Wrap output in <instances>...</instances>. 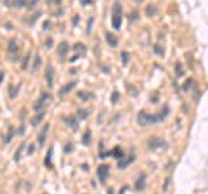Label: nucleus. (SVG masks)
<instances>
[{
	"mask_svg": "<svg viewBox=\"0 0 208 194\" xmlns=\"http://www.w3.org/2000/svg\"><path fill=\"white\" fill-rule=\"evenodd\" d=\"M109 175V166L108 165H101V166H97V177H99L101 182H104L106 179H108Z\"/></svg>",
	"mask_w": 208,
	"mask_h": 194,
	"instance_id": "39448f33",
	"label": "nucleus"
},
{
	"mask_svg": "<svg viewBox=\"0 0 208 194\" xmlns=\"http://www.w3.org/2000/svg\"><path fill=\"white\" fill-rule=\"evenodd\" d=\"M154 52H156L158 56H163V54H165V51H163V47H161V45H154Z\"/></svg>",
	"mask_w": 208,
	"mask_h": 194,
	"instance_id": "c85d7f7f",
	"label": "nucleus"
},
{
	"mask_svg": "<svg viewBox=\"0 0 208 194\" xmlns=\"http://www.w3.org/2000/svg\"><path fill=\"white\" fill-rule=\"evenodd\" d=\"M118 101H120V94L118 92H113V94H111V102H113V104H116Z\"/></svg>",
	"mask_w": 208,
	"mask_h": 194,
	"instance_id": "cd10ccee",
	"label": "nucleus"
},
{
	"mask_svg": "<svg viewBox=\"0 0 208 194\" xmlns=\"http://www.w3.org/2000/svg\"><path fill=\"white\" fill-rule=\"evenodd\" d=\"M148 146L149 149H159V147H167V144L163 139H159V137H151L148 141Z\"/></svg>",
	"mask_w": 208,
	"mask_h": 194,
	"instance_id": "20e7f679",
	"label": "nucleus"
},
{
	"mask_svg": "<svg viewBox=\"0 0 208 194\" xmlns=\"http://www.w3.org/2000/svg\"><path fill=\"white\" fill-rule=\"evenodd\" d=\"M62 122L66 123L71 130H75V128L78 127V118H76V116H64V118H62Z\"/></svg>",
	"mask_w": 208,
	"mask_h": 194,
	"instance_id": "423d86ee",
	"label": "nucleus"
},
{
	"mask_svg": "<svg viewBox=\"0 0 208 194\" xmlns=\"http://www.w3.org/2000/svg\"><path fill=\"white\" fill-rule=\"evenodd\" d=\"M18 49H19L18 42H16V40H10V42H9V45H7V51H9L10 54H16V52H18Z\"/></svg>",
	"mask_w": 208,
	"mask_h": 194,
	"instance_id": "2eb2a0df",
	"label": "nucleus"
},
{
	"mask_svg": "<svg viewBox=\"0 0 208 194\" xmlns=\"http://www.w3.org/2000/svg\"><path fill=\"white\" fill-rule=\"evenodd\" d=\"M175 73H177V76H182V75H184V68H182V64H180V62L175 64Z\"/></svg>",
	"mask_w": 208,
	"mask_h": 194,
	"instance_id": "b1692460",
	"label": "nucleus"
},
{
	"mask_svg": "<svg viewBox=\"0 0 208 194\" xmlns=\"http://www.w3.org/2000/svg\"><path fill=\"white\" fill-rule=\"evenodd\" d=\"M21 151H23V147H19V149H18V153H16V156H14V160H16V161L21 158Z\"/></svg>",
	"mask_w": 208,
	"mask_h": 194,
	"instance_id": "72a5a7b5",
	"label": "nucleus"
},
{
	"mask_svg": "<svg viewBox=\"0 0 208 194\" xmlns=\"http://www.w3.org/2000/svg\"><path fill=\"white\" fill-rule=\"evenodd\" d=\"M129 19H130V21H134V23H135V21L139 19V14H137V12H130Z\"/></svg>",
	"mask_w": 208,
	"mask_h": 194,
	"instance_id": "c756f323",
	"label": "nucleus"
},
{
	"mask_svg": "<svg viewBox=\"0 0 208 194\" xmlns=\"http://www.w3.org/2000/svg\"><path fill=\"white\" fill-rule=\"evenodd\" d=\"M68 51H69V45L66 43V42H62V43L59 45V49H57L59 56H66V54H68Z\"/></svg>",
	"mask_w": 208,
	"mask_h": 194,
	"instance_id": "dca6fc26",
	"label": "nucleus"
},
{
	"mask_svg": "<svg viewBox=\"0 0 208 194\" xmlns=\"http://www.w3.org/2000/svg\"><path fill=\"white\" fill-rule=\"evenodd\" d=\"M76 95H78V99H82V101H90V99H94V94L87 92V90H80Z\"/></svg>",
	"mask_w": 208,
	"mask_h": 194,
	"instance_id": "ddd939ff",
	"label": "nucleus"
},
{
	"mask_svg": "<svg viewBox=\"0 0 208 194\" xmlns=\"http://www.w3.org/2000/svg\"><path fill=\"white\" fill-rule=\"evenodd\" d=\"M134 187H135V191H142V189L146 187V175L144 174L140 175L137 180H135V185H134Z\"/></svg>",
	"mask_w": 208,
	"mask_h": 194,
	"instance_id": "1a4fd4ad",
	"label": "nucleus"
},
{
	"mask_svg": "<svg viewBox=\"0 0 208 194\" xmlns=\"http://www.w3.org/2000/svg\"><path fill=\"white\" fill-rule=\"evenodd\" d=\"M87 116H89V111H87V109H80V111H78V118H80V120H85Z\"/></svg>",
	"mask_w": 208,
	"mask_h": 194,
	"instance_id": "bb28decb",
	"label": "nucleus"
},
{
	"mask_svg": "<svg viewBox=\"0 0 208 194\" xmlns=\"http://www.w3.org/2000/svg\"><path fill=\"white\" fill-rule=\"evenodd\" d=\"M28 61H30V57H24V61H23V68H26V64H28Z\"/></svg>",
	"mask_w": 208,
	"mask_h": 194,
	"instance_id": "4c0bfd02",
	"label": "nucleus"
},
{
	"mask_svg": "<svg viewBox=\"0 0 208 194\" xmlns=\"http://www.w3.org/2000/svg\"><path fill=\"white\" fill-rule=\"evenodd\" d=\"M137 122L139 125H142V127H146V125H153V123H158V116L156 114H148L146 111H140L137 114Z\"/></svg>",
	"mask_w": 208,
	"mask_h": 194,
	"instance_id": "f257e3e1",
	"label": "nucleus"
},
{
	"mask_svg": "<svg viewBox=\"0 0 208 194\" xmlns=\"http://www.w3.org/2000/svg\"><path fill=\"white\" fill-rule=\"evenodd\" d=\"M108 194H115V189H113V187H109V189H108Z\"/></svg>",
	"mask_w": 208,
	"mask_h": 194,
	"instance_id": "58836bf2",
	"label": "nucleus"
},
{
	"mask_svg": "<svg viewBox=\"0 0 208 194\" xmlns=\"http://www.w3.org/2000/svg\"><path fill=\"white\" fill-rule=\"evenodd\" d=\"M12 135H14V128L10 127V128H9V133L5 135V141H4V142H5V144H9V142H10V139H12Z\"/></svg>",
	"mask_w": 208,
	"mask_h": 194,
	"instance_id": "a878e982",
	"label": "nucleus"
},
{
	"mask_svg": "<svg viewBox=\"0 0 208 194\" xmlns=\"http://www.w3.org/2000/svg\"><path fill=\"white\" fill-rule=\"evenodd\" d=\"M75 51L80 52L78 56H83V54H85V45H83V43H76V45H75Z\"/></svg>",
	"mask_w": 208,
	"mask_h": 194,
	"instance_id": "5701e85b",
	"label": "nucleus"
},
{
	"mask_svg": "<svg viewBox=\"0 0 208 194\" xmlns=\"http://www.w3.org/2000/svg\"><path fill=\"white\" fill-rule=\"evenodd\" d=\"M151 102H158V94H156V92L151 95Z\"/></svg>",
	"mask_w": 208,
	"mask_h": 194,
	"instance_id": "f704fd0d",
	"label": "nucleus"
},
{
	"mask_svg": "<svg viewBox=\"0 0 208 194\" xmlns=\"http://www.w3.org/2000/svg\"><path fill=\"white\" fill-rule=\"evenodd\" d=\"M47 132H49V125H43V128L38 133V146H43L45 144V135H47Z\"/></svg>",
	"mask_w": 208,
	"mask_h": 194,
	"instance_id": "9d476101",
	"label": "nucleus"
},
{
	"mask_svg": "<svg viewBox=\"0 0 208 194\" xmlns=\"http://www.w3.org/2000/svg\"><path fill=\"white\" fill-rule=\"evenodd\" d=\"M75 87H76V83H75V82H69L68 85H64V87H62V89L59 90V97H62V95H66L68 92H71Z\"/></svg>",
	"mask_w": 208,
	"mask_h": 194,
	"instance_id": "9b49d317",
	"label": "nucleus"
},
{
	"mask_svg": "<svg viewBox=\"0 0 208 194\" xmlns=\"http://www.w3.org/2000/svg\"><path fill=\"white\" fill-rule=\"evenodd\" d=\"M40 66H42V57H40V56H35V59H33V66H31V68H33V71H37Z\"/></svg>",
	"mask_w": 208,
	"mask_h": 194,
	"instance_id": "aec40b11",
	"label": "nucleus"
},
{
	"mask_svg": "<svg viewBox=\"0 0 208 194\" xmlns=\"http://www.w3.org/2000/svg\"><path fill=\"white\" fill-rule=\"evenodd\" d=\"M109 156L116 158V161H118V160H121V158H123V153H121V149H120V147H115V149L109 153Z\"/></svg>",
	"mask_w": 208,
	"mask_h": 194,
	"instance_id": "f3484780",
	"label": "nucleus"
},
{
	"mask_svg": "<svg viewBox=\"0 0 208 194\" xmlns=\"http://www.w3.org/2000/svg\"><path fill=\"white\" fill-rule=\"evenodd\" d=\"M45 80H47V83H49V87H52V83H54V68H52V66H49V68H47Z\"/></svg>",
	"mask_w": 208,
	"mask_h": 194,
	"instance_id": "f8f14e48",
	"label": "nucleus"
},
{
	"mask_svg": "<svg viewBox=\"0 0 208 194\" xmlns=\"http://www.w3.org/2000/svg\"><path fill=\"white\" fill-rule=\"evenodd\" d=\"M193 83H194V80H193V78H189V80H186V82H184V85H182V90H186V92H187L189 89L193 87Z\"/></svg>",
	"mask_w": 208,
	"mask_h": 194,
	"instance_id": "4be33fe9",
	"label": "nucleus"
},
{
	"mask_svg": "<svg viewBox=\"0 0 208 194\" xmlns=\"http://www.w3.org/2000/svg\"><path fill=\"white\" fill-rule=\"evenodd\" d=\"M111 23H113L115 30H120V26H121V4H118V2L113 5V19H111Z\"/></svg>",
	"mask_w": 208,
	"mask_h": 194,
	"instance_id": "f03ea898",
	"label": "nucleus"
},
{
	"mask_svg": "<svg viewBox=\"0 0 208 194\" xmlns=\"http://www.w3.org/2000/svg\"><path fill=\"white\" fill-rule=\"evenodd\" d=\"M52 47H54V40H52V38H49V40L45 42V49H52Z\"/></svg>",
	"mask_w": 208,
	"mask_h": 194,
	"instance_id": "2f4dec72",
	"label": "nucleus"
},
{
	"mask_svg": "<svg viewBox=\"0 0 208 194\" xmlns=\"http://www.w3.org/2000/svg\"><path fill=\"white\" fill-rule=\"evenodd\" d=\"M64 151H66V153H71V151H73V144H66Z\"/></svg>",
	"mask_w": 208,
	"mask_h": 194,
	"instance_id": "473e14b6",
	"label": "nucleus"
},
{
	"mask_svg": "<svg viewBox=\"0 0 208 194\" xmlns=\"http://www.w3.org/2000/svg\"><path fill=\"white\" fill-rule=\"evenodd\" d=\"M50 154H52V151H49V154H47V158H45V165H47V166H52V161H50V158H52V156H50Z\"/></svg>",
	"mask_w": 208,
	"mask_h": 194,
	"instance_id": "7c9ffc66",
	"label": "nucleus"
},
{
	"mask_svg": "<svg viewBox=\"0 0 208 194\" xmlns=\"http://www.w3.org/2000/svg\"><path fill=\"white\" fill-rule=\"evenodd\" d=\"M19 87L21 85H12L9 89V97L10 99H16V95H18V90H19Z\"/></svg>",
	"mask_w": 208,
	"mask_h": 194,
	"instance_id": "6ab92c4d",
	"label": "nucleus"
},
{
	"mask_svg": "<svg viewBox=\"0 0 208 194\" xmlns=\"http://www.w3.org/2000/svg\"><path fill=\"white\" fill-rule=\"evenodd\" d=\"M104 37H106V42H108L111 47H115V45L118 43V38H116L113 33H109V31H106V35H104Z\"/></svg>",
	"mask_w": 208,
	"mask_h": 194,
	"instance_id": "4468645a",
	"label": "nucleus"
},
{
	"mask_svg": "<svg viewBox=\"0 0 208 194\" xmlns=\"http://www.w3.org/2000/svg\"><path fill=\"white\" fill-rule=\"evenodd\" d=\"M33 151H35V144H31L30 147H28V154H33Z\"/></svg>",
	"mask_w": 208,
	"mask_h": 194,
	"instance_id": "c9c22d12",
	"label": "nucleus"
},
{
	"mask_svg": "<svg viewBox=\"0 0 208 194\" xmlns=\"http://www.w3.org/2000/svg\"><path fill=\"white\" fill-rule=\"evenodd\" d=\"M129 61H130V54L129 52H121V62L123 64H129Z\"/></svg>",
	"mask_w": 208,
	"mask_h": 194,
	"instance_id": "393cba45",
	"label": "nucleus"
},
{
	"mask_svg": "<svg viewBox=\"0 0 208 194\" xmlns=\"http://www.w3.org/2000/svg\"><path fill=\"white\" fill-rule=\"evenodd\" d=\"M43 118H45V111H40V113H37L35 116H31L30 123L33 125V127H37V125H38V123L42 122V120H43Z\"/></svg>",
	"mask_w": 208,
	"mask_h": 194,
	"instance_id": "6e6552de",
	"label": "nucleus"
},
{
	"mask_svg": "<svg viewBox=\"0 0 208 194\" xmlns=\"http://www.w3.org/2000/svg\"><path fill=\"white\" fill-rule=\"evenodd\" d=\"M135 160V156L134 154H130V156H127V158H121V160H118V168H127V165H130L132 161Z\"/></svg>",
	"mask_w": 208,
	"mask_h": 194,
	"instance_id": "0eeeda50",
	"label": "nucleus"
},
{
	"mask_svg": "<svg viewBox=\"0 0 208 194\" xmlns=\"http://www.w3.org/2000/svg\"><path fill=\"white\" fill-rule=\"evenodd\" d=\"M4 80V71H0V82Z\"/></svg>",
	"mask_w": 208,
	"mask_h": 194,
	"instance_id": "ea45409f",
	"label": "nucleus"
},
{
	"mask_svg": "<svg viewBox=\"0 0 208 194\" xmlns=\"http://www.w3.org/2000/svg\"><path fill=\"white\" fill-rule=\"evenodd\" d=\"M90 139H92V133H90V130H87V132L83 133V137H82V144H83V146H89Z\"/></svg>",
	"mask_w": 208,
	"mask_h": 194,
	"instance_id": "a211bd4d",
	"label": "nucleus"
},
{
	"mask_svg": "<svg viewBox=\"0 0 208 194\" xmlns=\"http://www.w3.org/2000/svg\"><path fill=\"white\" fill-rule=\"evenodd\" d=\"M146 12H148V16H156V5H153V4H149L148 7H146Z\"/></svg>",
	"mask_w": 208,
	"mask_h": 194,
	"instance_id": "412c9836",
	"label": "nucleus"
},
{
	"mask_svg": "<svg viewBox=\"0 0 208 194\" xmlns=\"http://www.w3.org/2000/svg\"><path fill=\"white\" fill-rule=\"evenodd\" d=\"M43 30H50V23H49V21H45V23H43Z\"/></svg>",
	"mask_w": 208,
	"mask_h": 194,
	"instance_id": "e433bc0d",
	"label": "nucleus"
},
{
	"mask_svg": "<svg viewBox=\"0 0 208 194\" xmlns=\"http://www.w3.org/2000/svg\"><path fill=\"white\" fill-rule=\"evenodd\" d=\"M50 99H52V97H50V94L43 92L42 95H40V99H38V101L35 102V106H33V108H35V111H37V113L43 111V108H45V106H47V104L50 102Z\"/></svg>",
	"mask_w": 208,
	"mask_h": 194,
	"instance_id": "7ed1b4c3",
	"label": "nucleus"
}]
</instances>
